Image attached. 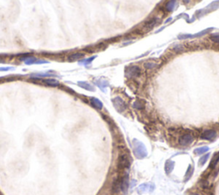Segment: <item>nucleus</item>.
Returning a JSON list of instances; mask_svg holds the SVG:
<instances>
[{"label":"nucleus","mask_w":219,"mask_h":195,"mask_svg":"<svg viewBox=\"0 0 219 195\" xmlns=\"http://www.w3.org/2000/svg\"><path fill=\"white\" fill-rule=\"evenodd\" d=\"M20 61L23 62L25 64L31 65V64H44V63H49V61L43 60V59H39V58L33 57V56H22V58H20Z\"/></svg>","instance_id":"nucleus-1"},{"label":"nucleus","mask_w":219,"mask_h":195,"mask_svg":"<svg viewBox=\"0 0 219 195\" xmlns=\"http://www.w3.org/2000/svg\"><path fill=\"white\" fill-rule=\"evenodd\" d=\"M130 165V160L127 154H121L118 158V166L120 169L128 168Z\"/></svg>","instance_id":"nucleus-2"},{"label":"nucleus","mask_w":219,"mask_h":195,"mask_svg":"<svg viewBox=\"0 0 219 195\" xmlns=\"http://www.w3.org/2000/svg\"><path fill=\"white\" fill-rule=\"evenodd\" d=\"M140 75V69L137 66H132V67H128L126 69V75L128 77H136Z\"/></svg>","instance_id":"nucleus-3"},{"label":"nucleus","mask_w":219,"mask_h":195,"mask_svg":"<svg viewBox=\"0 0 219 195\" xmlns=\"http://www.w3.org/2000/svg\"><path fill=\"white\" fill-rule=\"evenodd\" d=\"M193 141V137L191 134H185L180 138V144L181 145H189Z\"/></svg>","instance_id":"nucleus-4"},{"label":"nucleus","mask_w":219,"mask_h":195,"mask_svg":"<svg viewBox=\"0 0 219 195\" xmlns=\"http://www.w3.org/2000/svg\"><path fill=\"white\" fill-rule=\"evenodd\" d=\"M216 134H217V133H216L215 130H205L204 133L202 134V135H201V138L204 139V140H212V139L215 138Z\"/></svg>","instance_id":"nucleus-5"},{"label":"nucleus","mask_w":219,"mask_h":195,"mask_svg":"<svg viewBox=\"0 0 219 195\" xmlns=\"http://www.w3.org/2000/svg\"><path fill=\"white\" fill-rule=\"evenodd\" d=\"M128 185H129V181H128V176H124L121 179V190L123 193H126L128 191Z\"/></svg>","instance_id":"nucleus-6"},{"label":"nucleus","mask_w":219,"mask_h":195,"mask_svg":"<svg viewBox=\"0 0 219 195\" xmlns=\"http://www.w3.org/2000/svg\"><path fill=\"white\" fill-rule=\"evenodd\" d=\"M54 75H55L54 74H51V73L50 72H41V73H34V74H32V75H31V77L39 79V78H48V77L54 76Z\"/></svg>","instance_id":"nucleus-7"},{"label":"nucleus","mask_w":219,"mask_h":195,"mask_svg":"<svg viewBox=\"0 0 219 195\" xmlns=\"http://www.w3.org/2000/svg\"><path fill=\"white\" fill-rule=\"evenodd\" d=\"M120 189H121V179L116 178L112 183V191L114 193H117L120 191Z\"/></svg>","instance_id":"nucleus-8"},{"label":"nucleus","mask_w":219,"mask_h":195,"mask_svg":"<svg viewBox=\"0 0 219 195\" xmlns=\"http://www.w3.org/2000/svg\"><path fill=\"white\" fill-rule=\"evenodd\" d=\"M43 82L46 83L48 86H51V87H57L59 85V82H58V80L56 79H51V78H46L43 80Z\"/></svg>","instance_id":"nucleus-9"},{"label":"nucleus","mask_w":219,"mask_h":195,"mask_svg":"<svg viewBox=\"0 0 219 195\" xmlns=\"http://www.w3.org/2000/svg\"><path fill=\"white\" fill-rule=\"evenodd\" d=\"M84 57V54L78 52V53H73L71 54L70 56L68 57V59L70 61H77V60H81V58Z\"/></svg>","instance_id":"nucleus-10"},{"label":"nucleus","mask_w":219,"mask_h":195,"mask_svg":"<svg viewBox=\"0 0 219 195\" xmlns=\"http://www.w3.org/2000/svg\"><path fill=\"white\" fill-rule=\"evenodd\" d=\"M176 5V0H169L165 5L166 10H167L168 11H172V10H175Z\"/></svg>","instance_id":"nucleus-11"},{"label":"nucleus","mask_w":219,"mask_h":195,"mask_svg":"<svg viewBox=\"0 0 219 195\" xmlns=\"http://www.w3.org/2000/svg\"><path fill=\"white\" fill-rule=\"evenodd\" d=\"M114 104H115L116 107L117 108L119 111H123V109L125 108V104H124V103H123L122 100H120V99H115L114 100Z\"/></svg>","instance_id":"nucleus-12"},{"label":"nucleus","mask_w":219,"mask_h":195,"mask_svg":"<svg viewBox=\"0 0 219 195\" xmlns=\"http://www.w3.org/2000/svg\"><path fill=\"white\" fill-rule=\"evenodd\" d=\"M218 161H219V152L217 153L216 155H214V157H213V158H212V161H211V163H210V168L211 169L216 168V165H217Z\"/></svg>","instance_id":"nucleus-13"},{"label":"nucleus","mask_w":219,"mask_h":195,"mask_svg":"<svg viewBox=\"0 0 219 195\" xmlns=\"http://www.w3.org/2000/svg\"><path fill=\"white\" fill-rule=\"evenodd\" d=\"M91 102H92V105H93L94 107L99 108V109H101V108H102V103H101L99 100H97V99H94V98H93V99L91 100Z\"/></svg>","instance_id":"nucleus-14"},{"label":"nucleus","mask_w":219,"mask_h":195,"mask_svg":"<svg viewBox=\"0 0 219 195\" xmlns=\"http://www.w3.org/2000/svg\"><path fill=\"white\" fill-rule=\"evenodd\" d=\"M78 85H79L80 87H81L82 88L87 89V90H90V91L93 90V89H92V86H91L90 84H88V83H87V82H81V81H80V82L78 83Z\"/></svg>","instance_id":"nucleus-15"},{"label":"nucleus","mask_w":219,"mask_h":195,"mask_svg":"<svg viewBox=\"0 0 219 195\" xmlns=\"http://www.w3.org/2000/svg\"><path fill=\"white\" fill-rule=\"evenodd\" d=\"M156 24H157V19L154 18V19H152L151 21H149L148 22L146 23V28H148V29H151V28H152Z\"/></svg>","instance_id":"nucleus-16"},{"label":"nucleus","mask_w":219,"mask_h":195,"mask_svg":"<svg viewBox=\"0 0 219 195\" xmlns=\"http://www.w3.org/2000/svg\"><path fill=\"white\" fill-rule=\"evenodd\" d=\"M211 40L213 41V42L217 43V44H219V34H214V35H211Z\"/></svg>","instance_id":"nucleus-17"},{"label":"nucleus","mask_w":219,"mask_h":195,"mask_svg":"<svg viewBox=\"0 0 219 195\" xmlns=\"http://www.w3.org/2000/svg\"><path fill=\"white\" fill-rule=\"evenodd\" d=\"M145 66H146V69H154L156 67V63H154L152 62H148L145 64Z\"/></svg>","instance_id":"nucleus-18"},{"label":"nucleus","mask_w":219,"mask_h":195,"mask_svg":"<svg viewBox=\"0 0 219 195\" xmlns=\"http://www.w3.org/2000/svg\"><path fill=\"white\" fill-rule=\"evenodd\" d=\"M134 106L137 109H141V108L144 107V104H143L140 101H136L135 104H134Z\"/></svg>","instance_id":"nucleus-19"},{"label":"nucleus","mask_w":219,"mask_h":195,"mask_svg":"<svg viewBox=\"0 0 219 195\" xmlns=\"http://www.w3.org/2000/svg\"><path fill=\"white\" fill-rule=\"evenodd\" d=\"M15 69L14 67H0V71H9Z\"/></svg>","instance_id":"nucleus-20"},{"label":"nucleus","mask_w":219,"mask_h":195,"mask_svg":"<svg viewBox=\"0 0 219 195\" xmlns=\"http://www.w3.org/2000/svg\"><path fill=\"white\" fill-rule=\"evenodd\" d=\"M208 157H209V154H206L205 156H204V157H202L201 159H200V165H204L205 163L206 162V160H207V158H208Z\"/></svg>","instance_id":"nucleus-21"},{"label":"nucleus","mask_w":219,"mask_h":195,"mask_svg":"<svg viewBox=\"0 0 219 195\" xmlns=\"http://www.w3.org/2000/svg\"><path fill=\"white\" fill-rule=\"evenodd\" d=\"M207 148H200V149H198V150H196L195 151V152L196 153H198V154H201V153H203V152H206L207 151Z\"/></svg>","instance_id":"nucleus-22"},{"label":"nucleus","mask_w":219,"mask_h":195,"mask_svg":"<svg viewBox=\"0 0 219 195\" xmlns=\"http://www.w3.org/2000/svg\"><path fill=\"white\" fill-rule=\"evenodd\" d=\"M183 2H184L185 4H189V2H190V0H183Z\"/></svg>","instance_id":"nucleus-23"}]
</instances>
